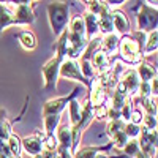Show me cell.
<instances>
[{
	"mask_svg": "<svg viewBox=\"0 0 158 158\" xmlns=\"http://www.w3.org/2000/svg\"><path fill=\"white\" fill-rule=\"evenodd\" d=\"M48 13H49V22L54 35L60 36L65 30H67V24L70 21L68 16V5L56 2V3H49L48 5Z\"/></svg>",
	"mask_w": 158,
	"mask_h": 158,
	"instance_id": "obj_1",
	"label": "cell"
},
{
	"mask_svg": "<svg viewBox=\"0 0 158 158\" xmlns=\"http://www.w3.org/2000/svg\"><path fill=\"white\" fill-rule=\"evenodd\" d=\"M118 54L122 60L131 65H139L142 62V49L131 35H123L118 41Z\"/></svg>",
	"mask_w": 158,
	"mask_h": 158,
	"instance_id": "obj_2",
	"label": "cell"
},
{
	"mask_svg": "<svg viewBox=\"0 0 158 158\" xmlns=\"http://www.w3.org/2000/svg\"><path fill=\"white\" fill-rule=\"evenodd\" d=\"M59 74L65 79H71V81H77L81 82L82 85L89 87L90 82L82 76L81 70H79V63L76 60H71V59H63L60 62V68H59Z\"/></svg>",
	"mask_w": 158,
	"mask_h": 158,
	"instance_id": "obj_3",
	"label": "cell"
},
{
	"mask_svg": "<svg viewBox=\"0 0 158 158\" xmlns=\"http://www.w3.org/2000/svg\"><path fill=\"white\" fill-rule=\"evenodd\" d=\"M138 29L139 32H152L156 30V10L147 6L146 3L141 5L138 15Z\"/></svg>",
	"mask_w": 158,
	"mask_h": 158,
	"instance_id": "obj_4",
	"label": "cell"
},
{
	"mask_svg": "<svg viewBox=\"0 0 158 158\" xmlns=\"http://www.w3.org/2000/svg\"><path fill=\"white\" fill-rule=\"evenodd\" d=\"M13 11H15L16 25L32 24L35 21V15L32 10V2H13Z\"/></svg>",
	"mask_w": 158,
	"mask_h": 158,
	"instance_id": "obj_5",
	"label": "cell"
},
{
	"mask_svg": "<svg viewBox=\"0 0 158 158\" xmlns=\"http://www.w3.org/2000/svg\"><path fill=\"white\" fill-rule=\"evenodd\" d=\"M60 62L62 59L59 56H54L52 59H49L44 67L41 68L43 71V77H44V87H57V77H59V68H60Z\"/></svg>",
	"mask_w": 158,
	"mask_h": 158,
	"instance_id": "obj_6",
	"label": "cell"
},
{
	"mask_svg": "<svg viewBox=\"0 0 158 158\" xmlns=\"http://www.w3.org/2000/svg\"><path fill=\"white\" fill-rule=\"evenodd\" d=\"M43 141H44V135L43 133H35L32 136H27L21 141V147L27 152L30 156H36L40 155L44 149H43Z\"/></svg>",
	"mask_w": 158,
	"mask_h": 158,
	"instance_id": "obj_7",
	"label": "cell"
},
{
	"mask_svg": "<svg viewBox=\"0 0 158 158\" xmlns=\"http://www.w3.org/2000/svg\"><path fill=\"white\" fill-rule=\"evenodd\" d=\"M77 92V89L76 90H73V94L70 95V97H63V98H56V100H49V101H46V104L43 106V115L46 117V115H56V114H62V111L65 109V106L70 103V100H71V97Z\"/></svg>",
	"mask_w": 158,
	"mask_h": 158,
	"instance_id": "obj_8",
	"label": "cell"
},
{
	"mask_svg": "<svg viewBox=\"0 0 158 158\" xmlns=\"http://www.w3.org/2000/svg\"><path fill=\"white\" fill-rule=\"evenodd\" d=\"M118 41H120V38H118V35L115 32L103 35L100 38V51L104 52L108 57H112L118 51Z\"/></svg>",
	"mask_w": 158,
	"mask_h": 158,
	"instance_id": "obj_9",
	"label": "cell"
},
{
	"mask_svg": "<svg viewBox=\"0 0 158 158\" xmlns=\"http://www.w3.org/2000/svg\"><path fill=\"white\" fill-rule=\"evenodd\" d=\"M94 117H95L94 106L89 103V100H84L81 103V115H79V123L74 128H77L79 131H84L85 128H89V125L92 123V120H94Z\"/></svg>",
	"mask_w": 158,
	"mask_h": 158,
	"instance_id": "obj_10",
	"label": "cell"
},
{
	"mask_svg": "<svg viewBox=\"0 0 158 158\" xmlns=\"http://www.w3.org/2000/svg\"><path fill=\"white\" fill-rule=\"evenodd\" d=\"M8 25H16L13 2H0V32L5 30Z\"/></svg>",
	"mask_w": 158,
	"mask_h": 158,
	"instance_id": "obj_11",
	"label": "cell"
},
{
	"mask_svg": "<svg viewBox=\"0 0 158 158\" xmlns=\"http://www.w3.org/2000/svg\"><path fill=\"white\" fill-rule=\"evenodd\" d=\"M90 98H89V103L92 104L94 108H98L101 106V104H104V101H106L108 98V94L106 90H104L98 82L97 79H94V81H90Z\"/></svg>",
	"mask_w": 158,
	"mask_h": 158,
	"instance_id": "obj_12",
	"label": "cell"
},
{
	"mask_svg": "<svg viewBox=\"0 0 158 158\" xmlns=\"http://www.w3.org/2000/svg\"><path fill=\"white\" fill-rule=\"evenodd\" d=\"M90 63H92V68H94L95 74H103L109 71L111 68V62H109V57L104 54V52L98 51L94 54V57L90 59Z\"/></svg>",
	"mask_w": 158,
	"mask_h": 158,
	"instance_id": "obj_13",
	"label": "cell"
},
{
	"mask_svg": "<svg viewBox=\"0 0 158 158\" xmlns=\"http://www.w3.org/2000/svg\"><path fill=\"white\" fill-rule=\"evenodd\" d=\"M111 18H112V27L115 30V33H123L127 35V32L130 30V21L125 16V13L118 11V10H112L111 11Z\"/></svg>",
	"mask_w": 158,
	"mask_h": 158,
	"instance_id": "obj_14",
	"label": "cell"
},
{
	"mask_svg": "<svg viewBox=\"0 0 158 158\" xmlns=\"http://www.w3.org/2000/svg\"><path fill=\"white\" fill-rule=\"evenodd\" d=\"M82 21H84V27H85V36L87 40H95L100 36V30H98V18L94 16L92 13H85L82 16Z\"/></svg>",
	"mask_w": 158,
	"mask_h": 158,
	"instance_id": "obj_15",
	"label": "cell"
},
{
	"mask_svg": "<svg viewBox=\"0 0 158 158\" xmlns=\"http://www.w3.org/2000/svg\"><path fill=\"white\" fill-rule=\"evenodd\" d=\"M141 82H150L153 77H156V67H153L149 62H141L136 68Z\"/></svg>",
	"mask_w": 158,
	"mask_h": 158,
	"instance_id": "obj_16",
	"label": "cell"
},
{
	"mask_svg": "<svg viewBox=\"0 0 158 158\" xmlns=\"http://www.w3.org/2000/svg\"><path fill=\"white\" fill-rule=\"evenodd\" d=\"M111 11H112V10H108V11H104L103 15L98 16V30H100V33H103V35H108V33H112V32H114Z\"/></svg>",
	"mask_w": 158,
	"mask_h": 158,
	"instance_id": "obj_17",
	"label": "cell"
},
{
	"mask_svg": "<svg viewBox=\"0 0 158 158\" xmlns=\"http://www.w3.org/2000/svg\"><path fill=\"white\" fill-rule=\"evenodd\" d=\"M111 146H92V147H84V149H77L73 153V158H95L98 152H104L109 149Z\"/></svg>",
	"mask_w": 158,
	"mask_h": 158,
	"instance_id": "obj_18",
	"label": "cell"
},
{
	"mask_svg": "<svg viewBox=\"0 0 158 158\" xmlns=\"http://www.w3.org/2000/svg\"><path fill=\"white\" fill-rule=\"evenodd\" d=\"M68 33L71 35H76V36H82V38H87L85 36V27H84V21H82V16H74L70 22V29H68ZM89 41V40H87Z\"/></svg>",
	"mask_w": 158,
	"mask_h": 158,
	"instance_id": "obj_19",
	"label": "cell"
},
{
	"mask_svg": "<svg viewBox=\"0 0 158 158\" xmlns=\"http://www.w3.org/2000/svg\"><path fill=\"white\" fill-rule=\"evenodd\" d=\"M156 46H158V32L156 30H152L146 36V44H144V54L142 56L153 54V52L156 51Z\"/></svg>",
	"mask_w": 158,
	"mask_h": 158,
	"instance_id": "obj_20",
	"label": "cell"
},
{
	"mask_svg": "<svg viewBox=\"0 0 158 158\" xmlns=\"http://www.w3.org/2000/svg\"><path fill=\"white\" fill-rule=\"evenodd\" d=\"M60 120H62V117L60 114H56V115H46L44 117V131H46V135H54L59 125H60Z\"/></svg>",
	"mask_w": 158,
	"mask_h": 158,
	"instance_id": "obj_21",
	"label": "cell"
},
{
	"mask_svg": "<svg viewBox=\"0 0 158 158\" xmlns=\"http://www.w3.org/2000/svg\"><path fill=\"white\" fill-rule=\"evenodd\" d=\"M70 127L74 128L79 123V115H81V103L77 100H70Z\"/></svg>",
	"mask_w": 158,
	"mask_h": 158,
	"instance_id": "obj_22",
	"label": "cell"
},
{
	"mask_svg": "<svg viewBox=\"0 0 158 158\" xmlns=\"http://www.w3.org/2000/svg\"><path fill=\"white\" fill-rule=\"evenodd\" d=\"M19 43L21 46L25 49V51H33L36 48V40H35V35L32 32H21L19 35Z\"/></svg>",
	"mask_w": 158,
	"mask_h": 158,
	"instance_id": "obj_23",
	"label": "cell"
},
{
	"mask_svg": "<svg viewBox=\"0 0 158 158\" xmlns=\"http://www.w3.org/2000/svg\"><path fill=\"white\" fill-rule=\"evenodd\" d=\"M6 146H8V150H10V153H11L13 156H15V158H19L22 147H21V139H19L16 135H11V136L8 138Z\"/></svg>",
	"mask_w": 158,
	"mask_h": 158,
	"instance_id": "obj_24",
	"label": "cell"
},
{
	"mask_svg": "<svg viewBox=\"0 0 158 158\" xmlns=\"http://www.w3.org/2000/svg\"><path fill=\"white\" fill-rule=\"evenodd\" d=\"M11 135H13L11 133V127H10V123L6 122V118H5V112L0 111V141L6 142Z\"/></svg>",
	"mask_w": 158,
	"mask_h": 158,
	"instance_id": "obj_25",
	"label": "cell"
},
{
	"mask_svg": "<svg viewBox=\"0 0 158 158\" xmlns=\"http://www.w3.org/2000/svg\"><path fill=\"white\" fill-rule=\"evenodd\" d=\"M123 127H125V122L122 120V118H115V120H109L108 122V125H106V135L109 136V138H112V136H115L118 131H122L123 130Z\"/></svg>",
	"mask_w": 158,
	"mask_h": 158,
	"instance_id": "obj_26",
	"label": "cell"
},
{
	"mask_svg": "<svg viewBox=\"0 0 158 158\" xmlns=\"http://www.w3.org/2000/svg\"><path fill=\"white\" fill-rule=\"evenodd\" d=\"M123 155H127L128 158H135L136 153L139 152V144H138V139H128V142L125 144L123 147Z\"/></svg>",
	"mask_w": 158,
	"mask_h": 158,
	"instance_id": "obj_27",
	"label": "cell"
},
{
	"mask_svg": "<svg viewBox=\"0 0 158 158\" xmlns=\"http://www.w3.org/2000/svg\"><path fill=\"white\" fill-rule=\"evenodd\" d=\"M123 133L127 135L128 139H138V138H139V133H141V127L128 122V123H125V127H123Z\"/></svg>",
	"mask_w": 158,
	"mask_h": 158,
	"instance_id": "obj_28",
	"label": "cell"
},
{
	"mask_svg": "<svg viewBox=\"0 0 158 158\" xmlns=\"http://www.w3.org/2000/svg\"><path fill=\"white\" fill-rule=\"evenodd\" d=\"M57 147H59V142H57L56 135H49V136L44 138V141H43V149H44V150H48V152H56Z\"/></svg>",
	"mask_w": 158,
	"mask_h": 158,
	"instance_id": "obj_29",
	"label": "cell"
},
{
	"mask_svg": "<svg viewBox=\"0 0 158 158\" xmlns=\"http://www.w3.org/2000/svg\"><path fill=\"white\" fill-rule=\"evenodd\" d=\"M111 141H112V146H114V147H117V149H123V147H125V144L128 142V138H127V135L123 133V130H122V131H118L115 136H112Z\"/></svg>",
	"mask_w": 158,
	"mask_h": 158,
	"instance_id": "obj_30",
	"label": "cell"
},
{
	"mask_svg": "<svg viewBox=\"0 0 158 158\" xmlns=\"http://www.w3.org/2000/svg\"><path fill=\"white\" fill-rule=\"evenodd\" d=\"M142 127L146 130H156V115L142 114Z\"/></svg>",
	"mask_w": 158,
	"mask_h": 158,
	"instance_id": "obj_31",
	"label": "cell"
},
{
	"mask_svg": "<svg viewBox=\"0 0 158 158\" xmlns=\"http://www.w3.org/2000/svg\"><path fill=\"white\" fill-rule=\"evenodd\" d=\"M111 108V103L109 100L106 101V104H101V106L98 108H94L95 109V117L100 118V120H103V118H108V109Z\"/></svg>",
	"mask_w": 158,
	"mask_h": 158,
	"instance_id": "obj_32",
	"label": "cell"
},
{
	"mask_svg": "<svg viewBox=\"0 0 158 158\" xmlns=\"http://www.w3.org/2000/svg\"><path fill=\"white\" fill-rule=\"evenodd\" d=\"M130 123H135L138 127L142 123V112L139 109H133V112L130 115Z\"/></svg>",
	"mask_w": 158,
	"mask_h": 158,
	"instance_id": "obj_33",
	"label": "cell"
},
{
	"mask_svg": "<svg viewBox=\"0 0 158 158\" xmlns=\"http://www.w3.org/2000/svg\"><path fill=\"white\" fill-rule=\"evenodd\" d=\"M0 158H15V156L10 153L6 142H2V141H0Z\"/></svg>",
	"mask_w": 158,
	"mask_h": 158,
	"instance_id": "obj_34",
	"label": "cell"
},
{
	"mask_svg": "<svg viewBox=\"0 0 158 158\" xmlns=\"http://www.w3.org/2000/svg\"><path fill=\"white\" fill-rule=\"evenodd\" d=\"M95 158H128L127 155H108V153H104V152H98L95 155Z\"/></svg>",
	"mask_w": 158,
	"mask_h": 158,
	"instance_id": "obj_35",
	"label": "cell"
},
{
	"mask_svg": "<svg viewBox=\"0 0 158 158\" xmlns=\"http://www.w3.org/2000/svg\"><path fill=\"white\" fill-rule=\"evenodd\" d=\"M135 158H152V156H149V155H146L144 152H141V150H139V152L136 153V156H135Z\"/></svg>",
	"mask_w": 158,
	"mask_h": 158,
	"instance_id": "obj_36",
	"label": "cell"
}]
</instances>
